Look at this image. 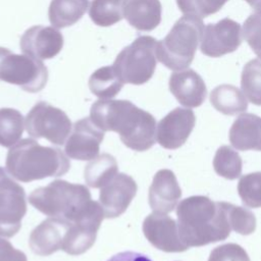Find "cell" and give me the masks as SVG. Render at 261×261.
<instances>
[{"label":"cell","instance_id":"d6986e66","mask_svg":"<svg viewBox=\"0 0 261 261\" xmlns=\"http://www.w3.org/2000/svg\"><path fill=\"white\" fill-rule=\"evenodd\" d=\"M123 85L112 65L98 68L89 79L91 92L100 99H111L115 97Z\"/></svg>","mask_w":261,"mask_h":261},{"label":"cell","instance_id":"7402d4cb","mask_svg":"<svg viewBox=\"0 0 261 261\" xmlns=\"http://www.w3.org/2000/svg\"><path fill=\"white\" fill-rule=\"evenodd\" d=\"M242 35L254 53L261 59V0L253 6V12L245 20Z\"/></svg>","mask_w":261,"mask_h":261},{"label":"cell","instance_id":"8fae6325","mask_svg":"<svg viewBox=\"0 0 261 261\" xmlns=\"http://www.w3.org/2000/svg\"><path fill=\"white\" fill-rule=\"evenodd\" d=\"M104 130L99 128L90 117L77 120L65 142V154L76 160H92L100 151Z\"/></svg>","mask_w":261,"mask_h":261},{"label":"cell","instance_id":"9a60e30c","mask_svg":"<svg viewBox=\"0 0 261 261\" xmlns=\"http://www.w3.org/2000/svg\"><path fill=\"white\" fill-rule=\"evenodd\" d=\"M159 0H124L122 14L127 22L138 31L150 32L161 21Z\"/></svg>","mask_w":261,"mask_h":261},{"label":"cell","instance_id":"e0dca14e","mask_svg":"<svg viewBox=\"0 0 261 261\" xmlns=\"http://www.w3.org/2000/svg\"><path fill=\"white\" fill-rule=\"evenodd\" d=\"M89 0H51L48 16L56 29L70 27L77 22L86 13Z\"/></svg>","mask_w":261,"mask_h":261},{"label":"cell","instance_id":"6da1fadb","mask_svg":"<svg viewBox=\"0 0 261 261\" xmlns=\"http://www.w3.org/2000/svg\"><path fill=\"white\" fill-rule=\"evenodd\" d=\"M90 118L102 130L117 133L129 149L143 151L152 145L154 118L128 100L100 99L92 105Z\"/></svg>","mask_w":261,"mask_h":261},{"label":"cell","instance_id":"603a6c76","mask_svg":"<svg viewBox=\"0 0 261 261\" xmlns=\"http://www.w3.org/2000/svg\"><path fill=\"white\" fill-rule=\"evenodd\" d=\"M228 0H176L184 14L205 18L219 11Z\"/></svg>","mask_w":261,"mask_h":261},{"label":"cell","instance_id":"ba28073f","mask_svg":"<svg viewBox=\"0 0 261 261\" xmlns=\"http://www.w3.org/2000/svg\"><path fill=\"white\" fill-rule=\"evenodd\" d=\"M25 212L23 188L0 166V237H13L19 230Z\"/></svg>","mask_w":261,"mask_h":261},{"label":"cell","instance_id":"4316f807","mask_svg":"<svg viewBox=\"0 0 261 261\" xmlns=\"http://www.w3.org/2000/svg\"><path fill=\"white\" fill-rule=\"evenodd\" d=\"M245 1H246L248 4H250L251 6H254V5H255L257 2H259L260 0H245Z\"/></svg>","mask_w":261,"mask_h":261},{"label":"cell","instance_id":"30bf717a","mask_svg":"<svg viewBox=\"0 0 261 261\" xmlns=\"http://www.w3.org/2000/svg\"><path fill=\"white\" fill-rule=\"evenodd\" d=\"M242 39L240 23L225 17L216 23H208L204 27L200 49L206 56L220 57L236 51Z\"/></svg>","mask_w":261,"mask_h":261},{"label":"cell","instance_id":"44dd1931","mask_svg":"<svg viewBox=\"0 0 261 261\" xmlns=\"http://www.w3.org/2000/svg\"><path fill=\"white\" fill-rule=\"evenodd\" d=\"M124 0H92L89 15L99 27H110L123 17L122 4Z\"/></svg>","mask_w":261,"mask_h":261},{"label":"cell","instance_id":"7c38bea8","mask_svg":"<svg viewBox=\"0 0 261 261\" xmlns=\"http://www.w3.org/2000/svg\"><path fill=\"white\" fill-rule=\"evenodd\" d=\"M19 45L23 54L42 61L55 57L61 51L63 36L54 27L34 25L23 33Z\"/></svg>","mask_w":261,"mask_h":261},{"label":"cell","instance_id":"ac0fdd59","mask_svg":"<svg viewBox=\"0 0 261 261\" xmlns=\"http://www.w3.org/2000/svg\"><path fill=\"white\" fill-rule=\"evenodd\" d=\"M118 165L115 158L110 154H102L92 159L85 167L84 177L88 186L102 188L116 174Z\"/></svg>","mask_w":261,"mask_h":261},{"label":"cell","instance_id":"cb8c5ba5","mask_svg":"<svg viewBox=\"0 0 261 261\" xmlns=\"http://www.w3.org/2000/svg\"><path fill=\"white\" fill-rule=\"evenodd\" d=\"M242 87L255 101H261V59L246 63L242 72Z\"/></svg>","mask_w":261,"mask_h":261},{"label":"cell","instance_id":"52a82bcc","mask_svg":"<svg viewBox=\"0 0 261 261\" xmlns=\"http://www.w3.org/2000/svg\"><path fill=\"white\" fill-rule=\"evenodd\" d=\"M24 125L31 137L44 138L59 146L65 144L72 129L66 113L44 101L38 102L30 110L24 119Z\"/></svg>","mask_w":261,"mask_h":261},{"label":"cell","instance_id":"4fadbf2b","mask_svg":"<svg viewBox=\"0 0 261 261\" xmlns=\"http://www.w3.org/2000/svg\"><path fill=\"white\" fill-rule=\"evenodd\" d=\"M137 193V184L132 176L117 173L100 188L99 202L106 218L120 216L129 206Z\"/></svg>","mask_w":261,"mask_h":261},{"label":"cell","instance_id":"5bb4252c","mask_svg":"<svg viewBox=\"0 0 261 261\" xmlns=\"http://www.w3.org/2000/svg\"><path fill=\"white\" fill-rule=\"evenodd\" d=\"M69 220L49 217L36 226L31 232L29 245L32 251L40 256H49L61 250Z\"/></svg>","mask_w":261,"mask_h":261},{"label":"cell","instance_id":"277c9868","mask_svg":"<svg viewBox=\"0 0 261 261\" xmlns=\"http://www.w3.org/2000/svg\"><path fill=\"white\" fill-rule=\"evenodd\" d=\"M204 30L202 18L185 14L166 37L157 42L156 57L167 68L179 71L193 62Z\"/></svg>","mask_w":261,"mask_h":261},{"label":"cell","instance_id":"484cf974","mask_svg":"<svg viewBox=\"0 0 261 261\" xmlns=\"http://www.w3.org/2000/svg\"><path fill=\"white\" fill-rule=\"evenodd\" d=\"M107 261H152V260L144 254L126 251V252H120L113 255Z\"/></svg>","mask_w":261,"mask_h":261},{"label":"cell","instance_id":"d4e9b609","mask_svg":"<svg viewBox=\"0 0 261 261\" xmlns=\"http://www.w3.org/2000/svg\"><path fill=\"white\" fill-rule=\"evenodd\" d=\"M0 261H28L23 252L15 249L7 240L0 237Z\"/></svg>","mask_w":261,"mask_h":261},{"label":"cell","instance_id":"8992f818","mask_svg":"<svg viewBox=\"0 0 261 261\" xmlns=\"http://www.w3.org/2000/svg\"><path fill=\"white\" fill-rule=\"evenodd\" d=\"M0 81L37 93L47 84L48 69L41 60L0 47Z\"/></svg>","mask_w":261,"mask_h":261},{"label":"cell","instance_id":"9c48e42d","mask_svg":"<svg viewBox=\"0 0 261 261\" xmlns=\"http://www.w3.org/2000/svg\"><path fill=\"white\" fill-rule=\"evenodd\" d=\"M105 218L100 203L93 201L90 209L77 220L69 221L61 250L75 256L87 252L95 243L101 222Z\"/></svg>","mask_w":261,"mask_h":261},{"label":"cell","instance_id":"2e32d148","mask_svg":"<svg viewBox=\"0 0 261 261\" xmlns=\"http://www.w3.org/2000/svg\"><path fill=\"white\" fill-rule=\"evenodd\" d=\"M169 88L182 103L196 102L205 95V84L193 69L173 72L169 79Z\"/></svg>","mask_w":261,"mask_h":261},{"label":"cell","instance_id":"7a4b0ae2","mask_svg":"<svg viewBox=\"0 0 261 261\" xmlns=\"http://www.w3.org/2000/svg\"><path fill=\"white\" fill-rule=\"evenodd\" d=\"M70 162L60 149L41 146L33 139H23L10 147L6 170L15 179L29 182L65 174Z\"/></svg>","mask_w":261,"mask_h":261},{"label":"cell","instance_id":"3957f363","mask_svg":"<svg viewBox=\"0 0 261 261\" xmlns=\"http://www.w3.org/2000/svg\"><path fill=\"white\" fill-rule=\"evenodd\" d=\"M29 202L49 217L75 221L90 209L93 200L86 186L56 179L34 190L29 196Z\"/></svg>","mask_w":261,"mask_h":261},{"label":"cell","instance_id":"ffe728a7","mask_svg":"<svg viewBox=\"0 0 261 261\" xmlns=\"http://www.w3.org/2000/svg\"><path fill=\"white\" fill-rule=\"evenodd\" d=\"M22 114L13 108H0V145L10 148L20 141L24 129Z\"/></svg>","mask_w":261,"mask_h":261},{"label":"cell","instance_id":"5b68a950","mask_svg":"<svg viewBox=\"0 0 261 261\" xmlns=\"http://www.w3.org/2000/svg\"><path fill=\"white\" fill-rule=\"evenodd\" d=\"M156 46L155 38L141 36L118 53L112 66L123 84L142 85L152 77L157 63Z\"/></svg>","mask_w":261,"mask_h":261}]
</instances>
